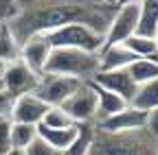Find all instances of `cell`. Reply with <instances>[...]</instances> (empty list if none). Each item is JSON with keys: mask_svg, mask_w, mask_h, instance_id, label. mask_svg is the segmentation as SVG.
<instances>
[{"mask_svg": "<svg viewBox=\"0 0 158 155\" xmlns=\"http://www.w3.org/2000/svg\"><path fill=\"white\" fill-rule=\"evenodd\" d=\"M24 155H62L59 151H55L53 146H48L44 140H40V138H35L27 149H24Z\"/></svg>", "mask_w": 158, "mask_h": 155, "instance_id": "d4e9b609", "label": "cell"}, {"mask_svg": "<svg viewBox=\"0 0 158 155\" xmlns=\"http://www.w3.org/2000/svg\"><path fill=\"white\" fill-rule=\"evenodd\" d=\"M116 13L108 22V29L103 33V46H114L123 44L125 40L138 31V17H141V7L138 2H127V5H116Z\"/></svg>", "mask_w": 158, "mask_h": 155, "instance_id": "277c9868", "label": "cell"}, {"mask_svg": "<svg viewBox=\"0 0 158 155\" xmlns=\"http://www.w3.org/2000/svg\"><path fill=\"white\" fill-rule=\"evenodd\" d=\"M7 155H24V151H20V149H11Z\"/></svg>", "mask_w": 158, "mask_h": 155, "instance_id": "f1b7e54d", "label": "cell"}, {"mask_svg": "<svg viewBox=\"0 0 158 155\" xmlns=\"http://www.w3.org/2000/svg\"><path fill=\"white\" fill-rule=\"evenodd\" d=\"M99 72V52H86L79 48H53L44 74H62L79 81H92Z\"/></svg>", "mask_w": 158, "mask_h": 155, "instance_id": "7a4b0ae2", "label": "cell"}, {"mask_svg": "<svg viewBox=\"0 0 158 155\" xmlns=\"http://www.w3.org/2000/svg\"><path fill=\"white\" fill-rule=\"evenodd\" d=\"M147 118L149 111H143L134 105H127L125 109L116 111L110 118L97 122V127L108 133H123V131H138V129H147Z\"/></svg>", "mask_w": 158, "mask_h": 155, "instance_id": "9c48e42d", "label": "cell"}, {"mask_svg": "<svg viewBox=\"0 0 158 155\" xmlns=\"http://www.w3.org/2000/svg\"><path fill=\"white\" fill-rule=\"evenodd\" d=\"M59 107H62L77 125L97 122V92H94L92 81L81 83Z\"/></svg>", "mask_w": 158, "mask_h": 155, "instance_id": "5b68a950", "label": "cell"}, {"mask_svg": "<svg viewBox=\"0 0 158 155\" xmlns=\"http://www.w3.org/2000/svg\"><path fill=\"white\" fill-rule=\"evenodd\" d=\"M130 105L143 109V111L158 109V76L152 79V81H147V83H143V85H138V90H136Z\"/></svg>", "mask_w": 158, "mask_h": 155, "instance_id": "2e32d148", "label": "cell"}, {"mask_svg": "<svg viewBox=\"0 0 158 155\" xmlns=\"http://www.w3.org/2000/svg\"><path fill=\"white\" fill-rule=\"evenodd\" d=\"M138 57L125 48L123 44L103 46L99 52V70H125L130 64H134Z\"/></svg>", "mask_w": 158, "mask_h": 155, "instance_id": "7c38bea8", "label": "cell"}, {"mask_svg": "<svg viewBox=\"0 0 158 155\" xmlns=\"http://www.w3.org/2000/svg\"><path fill=\"white\" fill-rule=\"evenodd\" d=\"M44 35L53 48H79L86 52H101L103 48V33L86 22H68Z\"/></svg>", "mask_w": 158, "mask_h": 155, "instance_id": "3957f363", "label": "cell"}, {"mask_svg": "<svg viewBox=\"0 0 158 155\" xmlns=\"http://www.w3.org/2000/svg\"><path fill=\"white\" fill-rule=\"evenodd\" d=\"M48 105L35 94H22L15 101V109H13V118L11 122H24V125H40L46 114Z\"/></svg>", "mask_w": 158, "mask_h": 155, "instance_id": "8fae6325", "label": "cell"}, {"mask_svg": "<svg viewBox=\"0 0 158 155\" xmlns=\"http://www.w3.org/2000/svg\"><path fill=\"white\" fill-rule=\"evenodd\" d=\"M77 131H79L77 125H75V127H68V129H48V127H44V125H37V138L44 140V142H46L48 146H53L55 151L64 153V151L75 142Z\"/></svg>", "mask_w": 158, "mask_h": 155, "instance_id": "4fadbf2b", "label": "cell"}, {"mask_svg": "<svg viewBox=\"0 0 158 155\" xmlns=\"http://www.w3.org/2000/svg\"><path fill=\"white\" fill-rule=\"evenodd\" d=\"M9 138H11L13 149L24 151L37 138V127L35 125H24V122H11L9 125Z\"/></svg>", "mask_w": 158, "mask_h": 155, "instance_id": "ffe728a7", "label": "cell"}, {"mask_svg": "<svg viewBox=\"0 0 158 155\" xmlns=\"http://www.w3.org/2000/svg\"><path fill=\"white\" fill-rule=\"evenodd\" d=\"M125 48H130L138 59H145V57H156V44H154V37H147V35H138L134 33L130 40L123 42Z\"/></svg>", "mask_w": 158, "mask_h": 155, "instance_id": "44dd1931", "label": "cell"}, {"mask_svg": "<svg viewBox=\"0 0 158 155\" xmlns=\"http://www.w3.org/2000/svg\"><path fill=\"white\" fill-rule=\"evenodd\" d=\"M9 120H0V155H7L13 146H11V138H9Z\"/></svg>", "mask_w": 158, "mask_h": 155, "instance_id": "484cf974", "label": "cell"}, {"mask_svg": "<svg viewBox=\"0 0 158 155\" xmlns=\"http://www.w3.org/2000/svg\"><path fill=\"white\" fill-rule=\"evenodd\" d=\"M20 2L18 0H0V24H9L20 15Z\"/></svg>", "mask_w": 158, "mask_h": 155, "instance_id": "cb8c5ba5", "label": "cell"}, {"mask_svg": "<svg viewBox=\"0 0 158 155\" xmlns=\"http://www.w3.org/2000/svg\"><path fill=\"white\" fill-rule=\"evenodd\" d=\"M0 79H2V87L5 90H9L15 96H22V94H33L35 92L40 74L29 70L22 61H13V64H7L2 68Z\"/></svg>", "mask_w": 158, "mask_h": 155, "instance_id": "52a82bcc", "label": "cell"}, {"mask_svg": "<svg viewBox=\"0 0 158 155\" xmlns=\"http://www.w3.org/2000/svg\"><path fill=\"white\" fill-rule=\"evenodd\" d=\"M154 44H156V57H158V26L154 31Z\"/></svg>", "mask_w": 158, "mask_h": 155, "instance_id": "83f0119b", "label": "cell"}, {"mask_svg": "<svg viewBox=\"0 0 158 155\" xmlns=\"http://www.w3.org/2000/svg\"><path fill=\"white\" fill-rule=\"evenodd\" d=\"M15 101H18V96L11 94L9 90H0V120H9L13 118V109H15Z\"/></svg>", "mask_w": 158, "mask_h": 155, "instance_id": "603a6c76", "label": "cell"}, {"mask_svg": "<svg viewBox=\"0 0 158 155\" xmlns=\"http://www.w3.org/2000/svg\"><path fill=\"white\" fill-rule=\"evenodd\" d=\"M130 72V76L134 79L136 85H143L152 79L158 76V57H145V59H136L134 64H130L125 68Z\"/></svg>", "mask_w": 158, "mask_h": 155, "instance_id": "e0dca14e", "label": "cell"}, {"mask_svg": "<svg viewBox=\"0 0 158 155\" xmlns=\"http://www.w3.org/2000/svg\"><path fill=\"white\" fill-rule=\"evenodd\" d=\"M92 83L99 85V87H103V90H110V92L118 94L127 103H132L134 94L138 90V85L134 83V79L130 76L127 70H99L94 74Z\"/></svg>", "mask_w": 158, "mask_h": 155, "instance_id": "30bf717a", "label": "cell"}, {"mask_svg": "<svg viewBox=\"0 0 158 155\" xmlns=\"http://www.w3.org/2000/svg\"><path fill=\"white\" fill-rule=\"evenodd\" d=\"M20 50H22V44L11 31V26L0 24V64L7 66V64L20 61Z\"/></svg>", "mask_w": 158, "mask_h": 155, "instance_id": "9a60e30c", "label": "cell"}, {"mask_svg": "<svg viewBox=\"0 0 158 155\" xmlns=\"http://www.w3.org/2000/svg\"><path fill=\"white\" fill-rule=\"evenodd\" d=\"M156 149H158V135H156Z\"/></svg>", "mask_w": 158, "mask_h": 155, "instance_id": "4dcf8cb0", "label": "cell"}, {"mask_svg": "<svg viewBox=\"0 0 158 155\" xmlns=\"http://www.w3.org/2000/svg\"><path fill=\"white\" fill-rule=\"evenodd\" d=\"M77 127H79V131H77L75 142L62 155H90V146H92L97 122H81V125H77Z\"/></svg>", "mask_w": 158, "mask_h": 155, "instance_id": "d6986e66", "label": "cell"}, {"mask_svg": "<svg viewBox=\"0 0 158 155\" xmlns=\"http://www.w3.org/2000/svg\"><path fill=\"white\" fill-rule=\"evenodd\" d=\"M127 2H141V0H116V5H127Z\"/></svg>", "mask_w": 158, "mask_h": 155, "instance_id": "f546056e", "label": "cell"}, {"mask_svg": "<svg viewBox=\"0 0 158 155\" xmlns=\"http://www.w3.org/2000/svg\"><path fill=\"white\" fill-rule=\"evenodd\" d=\"M2 68H5V66H2V64H0V72H2Z\"/></svg>", "mask_w": 158, "mask_h": 155, "instance_id": "d6a6232c", "label": "cell"}, {"mask_svg": "<svg viewBox=\"0 0 158 155\" xmlns=\"http://www.w3.org/2000/svg\"><path fill=\"white\" fill-rule=\"evenodd\" d=\"M81 83L86 81L73 79V76H62V74H42L33 94L40 96L48 107H59Z\"/></svg>", "mask_w": 158, "mask_h": 155, "instance_id": "8992f818", "label": "cell"}, {"mask_svg": "<svg viewBox=\"0 0 158 155\" xmlns=\"http://www.w3.org/2000/svg\"><path fill=\"white\" fill-rule=\"evenodd\" d=\"M90 155H158L156 135H152L147 129L108 133L94 127Z\"/></svg>", "mask_w": 158, "mask_h": 155, "instance_id": "6da1fadb", "label": "cell"}, {"mask_svg": "<svg viewBox=\"0 0 158 155\" xmlns=\"http://www.w3.org/2000/svg\"><path fill=\"white\" fill-rule=\"evenodd\" d=\"M40 125H44L48 129H68V127H75L77 122L70 118L62 107H48Z\"/></svg>", "mask_w": 158, "mask_h": 155, "instance_id": "7402d4cb", "label": "cell"}, {"mask_svg": "<svg viewBox=\"0 0 158 155\" xmlns=\"http://www.w3.org/2000/svg\"><path fill=\"white\" fill-rule=\"evenodd\" d=\"M53 46L48 42V37L44 33H35L29 35L27 40L22 42V50H20V61H22L29 70H33L35 74L42 76L46 61H48V55H51Z\"/></svg>", "mask_w": 158, "mask_h": 155, "instance_id": "ba28073f", "label": "cell"}, {"mask_svg": "<svg viewBox=\"0 0 158 155\" xmlns=\"http://www.w3.org/2000/svg\"><path fill=\"white\" fill-rule=\"evenodd\" d=\"M147 131L152 135H158V109L149 111V118H147Z\"/></svg>", "mask_w": 158, "mask_h": 155, "instance_id": "4316f807", "label": "cell"}, {"mask_svg": "<svg viewBox=\"0 0 158 155\" xmlns=\"http://www.w3.org/2000/svg\"><path fill=\"white\" fill-rule=\"evenodd\" d=\"M141 17H138V35L154 37V31L158 26V0H141Z\"/></svg>", "mask_w": 158, "mask_h": 155, "instance_id": "ac0fdd59", "label": "cell"}, {"mask_svg": "<svg viewBox=\"0 0 158 155\" xmlns=\"http://www.w3.org/2000/svg\"><path fill=\"white\" fill-rule=\"evenodd\" d=\"M94 92H97V122L110 118V116H114L116 111H121V109H125L130 105L118 94H114L110 90H103V87H99V85H94Z\"/></svg>", "mask_w": 158, "mask_h": 155, "instance_id": "5bb4252c", "label": "cell"}, {"mask_svg": "<svg viewBox=\"0 0 158 155\" xmlns=\"http://www.w3.org/2000/svg\"><path fill=\"white\" fill-rule=\"evenodd\" d=\"M0 90H2V79H0Z\"/></svg>", "mask_w": 158, "mask_h": 155, "instance_id": "1f68e13d", "label": "cell"}]
</instances>
